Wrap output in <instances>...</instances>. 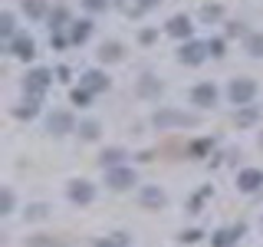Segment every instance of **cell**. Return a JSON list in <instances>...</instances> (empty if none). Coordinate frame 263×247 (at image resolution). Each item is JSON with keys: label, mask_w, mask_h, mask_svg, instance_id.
Masks as SVG:
<instances>
[{"label": "cell", "mask_w": 263, "mask_h": 247, "mask_svg": "<svg viewBox=\"0 0 263 247\" xmlns=\"http://www.w3.org/2000/svg\"><path fill=\"white\" fill-rule=\"evenodd\" d=\"M152 122L158 129H171V126H197V115H191V112H178V109H161V112H155L152 115Z\"/></svg>", "instance_id": "1"}, {"label": "cell", "mask_w": 263, "mask_h": 247, "mask_svg": "<svg viewBox=\"0 0 263 247\" xmlns=\"http://www.w3.org/2000/svg\"><path fill=\"white\" fill-rule=\"evenodd\" d=\"M227 96H230L234 105H247L253 96H257V82H253V79H234L230 89H227Z\"/></svg>", "instance_id": "2"}, {"label": "cell", "mask_w": 263, "mask_h": 247, "mask_svg": "<svg viewBox=\"0 0 263 247\" xmlns=\"http://www.w3.org/2000/svg\"><path fill=\"white\" fill-rule=\"evenodd\" d=\"M135 171L132 168H109V175H105V185L109 188H115V191H125V188H132L135 185Z\"/></svg>", "instance_id": "3"}, {"label": "cell", "mask_w": 263, "mask_h": 247, "mask_svg": "<svg viewBox=\"0 0 263 247\" xmlns=\"http://www.w3.org/2000/svg\"><path fill=\"white\" fill-rule=\"evenodd\" d=\"M208 53H211L208 43H194V40H191V43H184V46L178 49V60L187 63V66H197V63H204V56H208Z\"/></svg>", "instance_id": "4"}, {"label": "cell", "mask_w": 263, "mask_h": 247, "mask_svg": "<svg viewBox=\"0 0 263 247\" xmlns=\"http://www.w3.org/2000/svg\"><path fill=\"white\" fill-rule=\"evenodd\" d=\"M49 82H53L49 69H30V73H27V93H30V96H43Z\"/></svg>", "instance_id": "5"}, {"label": "cell", "mask_w": 263, "mask_h": 247, "mask_svg": "<svg viewBox=\"0 0 263 247\" xmlns=\"http://www.w3.org/2000/svg\"><path fill=\"white\" fill-rule=\"evenodd\" d=\"M237 188H240V191H247V195H253L257 188H263V171H257V168L240 171V175H237Z\"/></svg>", "instance_id": "6"}, {"label": "cell", "mask_w": 263, "mask_h": 247, "mask_svg": "<svg viewBox=\"0 0 263 247\" xmlns=\"http://www.w3.org/2000/svg\"><path fill=\"white\" fill-rule=\"evenodd\" d=\"M72 126H76V122H72L69 112H53L46 119V129L53 132V135H66V132H72Z\"/></svg>", "instance_id": "7"}, {"label": "cell", "mask_w": 263, "mask_h": 247, "mask_svg": "<svg viewBox=\"0 0 263 247\" xmlns=\"http://www.w3.org/2000/svg\"><path fill=\"white\" fill-rule=\"evenodd\" d=\"M96 198V188L89 185V181H72L69 185V201H76V204H89Z\"/></svg>", "instance_id": "8"}, {"label": "cell", "mask_w": 263, "mask_h": 247, "mask_svg": "<svg viewBox=\"0 0 263 247\" xmlns=\"http://www.w3.org/2000/svg\"><path fill=\"white\" fill-rule=\"evenodd\" d=\"M82 82H86L82 89H89V93H102V89H109V76H102L99 69H89L86 76H82Z\"/></svg>", "instance_id": "9"}, {"label": "cell", "mask_w": 263, "mask_h": 247, "mask_svg": "<svg viewBox=\"0 0 263 247\" xmlns=\"http://www.w3.org/2000/svg\"><path fill=\"white\" fill-rule=\"evenodd\" d=\"M191 96H194L197 105H214V102H217V89H214L211 82H201V86H194Z\"/></svg>", "instance_id": "10"}, {"label": "cell", "mask_w": 263, "mask_h": 247, "mask_svg": "<svg viewBox=\"0 0 263 247\" xmlns=\"http://www.w3.org/2000/svg\"><path fill=\"white\" fill-rule=\"evenodd\" d=\"M168 33H171V37H191V20H187V16L184 13H178V16H171V20H168Z\"/></svg>", "instance_id": "11"}, {"label": "cell", "mask_w": 263, "mask_h": 247, "mask_svg": "<svg viewBox=\"0 0 263 247\" xmlns=\"http://www.w3.org/2000/svg\"><path fill=\"white\" fill-rule=\"evenodd\" d=\"M164 201H168V198H164V191L161 188H142V204L145 208H164Z\"/></svg>", "instance_id": "12"}, {"label": "cell", "mask_w": 263, "mask_h": 247, "mask_svg": "<svg viewBox=\"0 0 263 247\" xmlns=\"http://www.w3.org/2000/svg\"><path fill=\"white\" fill-rule=\"evenodd\" d=\"M33 53H36V43H33L30 37H13V56H20V60H33Z\"/></svg>", "instance_id": "13"}, {"label": "cell", "mask_w": 263, "mask_h": 247, "mask_svg": "<svg viewBox=\"0 0 263 247\" xmlns=\"http://www.w3.org/2000/svg\"><path fill=\"white\" fill-rule=\"evenodd\" d=\"M122 158H125V152H122V148H105V152L99 155V165H102V168H119Z\"/></svg>", "instance_id": "14"}, {"label": "cell", "mask_w": 263, "mask_h": 247, "mask_svg": "<svg viewBox=\"0 0 263 247\" xmlns=\"http://www.w3.org/2000/svg\"><path fill=\"white\" fill-rule=\"evenodd\" d=\"M36 112H40V96H30L23 105H16V109H13V115H16V119H33Z\"/></svg>", "instance_id": "15"}, {"label": "cell", "mask_w": 263, "mask_h": 247, "mask_svg": "<svg viewBox=\"0 0 263 247\" xmlns=\"http://www.w3.org/2000/svg\"><path fill=\"white\" fill-rule=\"evenodd\" d=\"M240 234H243V227H240V224H237L234 231H217V234H214V247H230Z\"/></svg>", "instance_id": "16"}, {"label": "cell", "mask_w": 263, "mask_h": 247, "mask_svg": "<svg viewBox=\"0 0 263 247\" xmlns=\"http://www.w3.org/2000/svg\"><path fill=\"white\" fill-rule=\"evenodd\" d=\"M257 119H260V109H257V105H243V109L237 112V126H240V129L253 126V122H257Z\"/></svg>", "instance_id": "17"}, {"label": "cell", "mask_w": 263, "mask_h": 247, "mask_svg": "<svg viewBox=\"0 0 263 247\" xmlns=\"http://www.w3.org/2000/svg\"><path fill=\"white\" fill-rule=\"evenodd\" d=\"M89 33H92V23H89V20L72 23V43H86V40H89Z\"/></svg>", "instance_id": "18"}, {"label": "cell", "mask_w": 263, "mask_h": 247, "mask_svg": "<svg viewBox=\"0 0 263 247\" xmlns=\"http://www.w3.org/2000/svg\"><path fill=\"white\" fill-rule=\"evenodd\" d=\"M247 53L250 56H263V33H250V37H247Z\"/></svg>", "instance_id": "19"}, {"label": "cell", "mask_w": 263, "mask_h": 247, "mask_svg": "<svg viewBox=\"0 0 263 247\" xmlns=\"http://www.w3.org/2000/svg\"><path fill=\"white\" fill-rule=\"evenodd\" d=\"M138 93H142V96H158L161 93V82L152 79V76H145L142 82H138Z\"/></svg>", "instance_id": "20"}, {"label": "cell", "mask_w": 263, "mask_h": 247, "mask_svg": "<svg viewBox=\"0 0 263 247\" xmlns=\"http://www.w3.org/2000/svg\"><path fill=\"white\" fill-rule=\"evenodd\" d=\"M99 56H102V60H109V63H115V60H122V46L119 43H102Z\"/></svg>", "instance_id": "21"}, {"label": "cell", "mask_w": 263, "mask_h": 247, "mask_svg": "<svg viewBox=\"0 0 263 247\" xmlns=\"http://www.w3.org/2000/svg\"><path fill=\"white\" fill-rule=\"evenodd\" d=\"M23 10H27V16H43L46 0H23Z\"/></svg>", "instance_id": "22"}, {"label": "cell", "mask_w": 263, "mask_h": 247, "mask_svg": "<svg viewBox=\"0 0 263 247\" xmlns=\"http://www.w3.org/2000/svg\"><path fill=\"white\" fill-rule=\"evenodd\" d=\"M10 211H13V191L4 188V191H0V214H10Z\"/></svg>", "instance_id": "23"}, {"label": "cell", "mask_w": 263, "mask_h": 247, "mask_svg": "<svg viewBox=\"0 0 263 247\" xmlns=\"http://www.w3.org/2000/svg\"><path fill=\"white\" fill-rule=\"evenodd\" d=\"M46 211H49L46 204H30V208H27V218H30V221H43Z\"/></svg>", "instance_id": "24"}, {"label": "cell", "mask_w": 263, "mask_h": 247, "mask_svg": "<svg viewBox=\"0 0 263 247\" xmlns=\"http://www.w3.org/2000/svg\"><path fill=\"white\" fill-rule=\"evenodd\" d=\"M13 33V13H0V37H10Z\"/></svg>", "instance_id": "25"}, {"label": "cell", "mask_w": 263, "mask_h": 247, "mask_svg": "<svg viewBox=\"0 0 263 247\" xmlns=\"http://www.w3.org/2000/svg\"><path fill=\"white\" fill-rule=\"evenodd\" d=\"M79 132H82V138H89V142H92V138H99V126H96V122H82Z\"/></svg>", "instance_id": "26"}, {"label": "cell", "mask_w": 263, "mask_h": 247, "mask_svg": "<svg viewBox=\"0 0 263 247\" xmlns=\"http://www.w3.org/2000/svg\"><path fill=\"white\" fill-rule=\"evenodd\" d=\"M220 13H224V10H220L217 4H208V7H204V10H201V20H208V23H211V20H217Z\"/></svg>", "instance_id": "27"}, {"label": "cell", "mask_w": 263, "mask_h": 247, "mask_svg": "<svg viewBox=\"0 0 263 247\" xmlns=\"http://www.w3.org/2000/svg\"><path fill=\"white\" fill-rule=\"evenodd\" d=\"M86 4V10H92V13H102L105 7H109V0H82Z\"/></svg>", "instance_id": "28"}, {"label": "cell", "mask_w": 263, "mask_h": 247, "mask_svg": "<svg viewBox=\"0 0 263 247\" xmlns=\"http://www.w3.org/2000/svg\"><path fill=\"white\" fill-rule=\"evenodd\" d=\"M72 102H76V105H86L89 102V89H72Z\"/></svg>", "instance_id": "29"}, {"label": "cell", "mask_w": 263, "mask_h": 247, "mask_svg": "<svg viewBox=\"0 0 263 247\" xmlns=\"http://www.w3.org/2000/svg\"><path fill=\"white\" fill-rule=\"evenodd\" d=\"M208 148H211V138H201V142H194V145H191V155H204Z\"/></svg>", "instance_id": "30"}, {"label": "cell", "mask_w": 263, "mask_h": 247, "mask_svg": "<svg viewBox=\"0 0 263 247\" xmlns=\"http://www.w3.org/2000/svg\"><path fill=\"white\" fill-rule=\"evenodd\" d=\"M208 49H211V56H224V40H211Z\"/></svg>", "instance_id": "31"}, {"label": "cell", "mask_w": 263, "mask_h": 247, "mask_svg": "<svg viewBox=\"0 0 263 247\" xmlns=\"http://www.w3.org/2000/svg\"><path fill=\"white\" fill-rule=\"evenodd\" d=\"M181 241H184V244H194V241H201V231H184V234H181Z\"/></svg>", "instance_id": "32"}, {"label": "cell", "mask_w": 263, "mask_h": 247, "mask_svg": "<svg viewBox=\"0 0 263 247\" xmlns=\"http://www.w3.org/2000/svg\"><path fill=\"white\" fill-rule=\"evenodd\" d=\"M99 247H125V234H115V241H102Z\"/></svg>", "instance_id": "33"}, {"label": "cell", "mask_w": 263, "mask_h": 247, "mask_svg": "<svg viewBox=\"0 0 263 247\" xmlns=\"http://www.w3.org/2000/svg\"><path fill=\"white\" fill-rule=\"evenodd\" d=\"M49 23H53V30H60V23H66V10H56V13H53V20H49Z\"/></svg>", "instance_id": "34"}, {"label": "cell", "mask_w": 263, "mask_h": 247, "mask_svg": "<svg viewBox=\"0 0 263 247\" xmlns=\"http://www.w3.org/2000/svg\"><path fill=\"white\" fill-rule=\"evenodd\" d=\"M138 4H142V7H145V10H148V7H158V4H161V0H138Z\"/></svg>", "instance_id": "35"}, {"label": "cell", "mask_w": 263, "mask_h": 247, "mask_svg": "<svg viewBox=\"0 0 263 247\" xmlns=\"http://www.w3.org/2000/svg\"><path fill=\"white\" fill-rule=\"evenodd\" d=\"M260 145H263V135H260Z\"/></svg>", "instance_id": "36"}]
</instances>
